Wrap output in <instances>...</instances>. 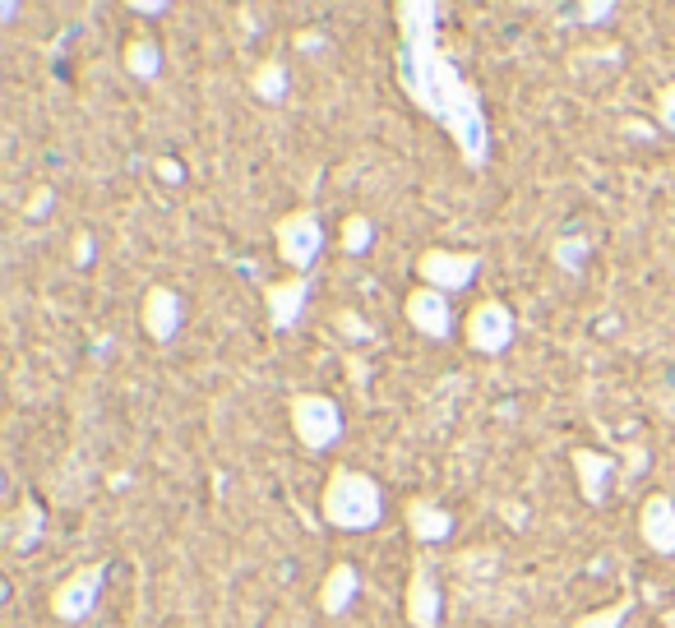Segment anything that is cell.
Listing matches in <instances>:
<instances>
[{"mask_svg":"<svg viewBox=\"0 0 675 628\" xmlns=\"http://www.w3.org/2000/svg\"><path fill=\"white\" fill-rule=\"evenodd\" d=\"M102 583H107V564L102 559L65 573V578L51 587V615H56L61 624H84L97 606V596H102Z\"/></svg>","mask_w":675,"mask_h":628,"instance_id":"52a82bcc","label":"cell"},{"mask_svg":"<svg viewBox=\"0 0 675 628\" xmlns=\"http://www.w3.org/2000/svg\"><path fill=\"white\" fill-rule=\"evenodd\" d=\"M288 421H292L297 443L310 453H324L343 439V407H338L329 393H297L288 407Z\"/></svg>","mask_w":675,"mask_h":628,"instance_id":"277c9868","label":"cell"},{"mask_svg":"<svg viewBox=\"0 0 675 628\" xmlns=\"http://www.w3.org/2000/svg\"><path fill=\"white\" fill-rule=\"evenodd\" d=\"M398 19V84L426 116L449 129L467 167H486L490 157V125L481 112L477 88L458 74V65L439 51V6L435 0H407L394 10Z\"/></svg>","mask_w":675,"mask_h":628,"instance_id":"6da1fadb","label":"cell"},{"mask_svg":"<svg viewBox=\"0 0 675 628\" xmlns=\"http://www.w3.org/2000/svg\"><path fill=\"white\" fill-rule=\"evenodd\" d=\"M481 269V254L477 250H449V245H426L417 254V282L422 286H435V292H467Z\"/></svg>","mask_w":675,"mask_h":628,"instance_id":"8992f818","label":"cell"},{"mask_svg":"<svg viewBox=\"0 0 675 628\" xmlns=\"http://www.w3.org/2000/svg\"><path fill=\"white\" fill-rule=\"evenodd\" d=\"M551 259H555V269H564V273H583V264L592 259V241L588 236H560V241L551 245Z\"/></svg>","mask_w":675,"mask_h":628,"instance_id":"d6986e66","label":"cell"},{"mask_svg":"<svg viewBox=\"0 0 675 628\" xmlns=\"http://www.w3.org/2000/svg\"><path fill=\"white\" fill-rule=\"evenodd\" d=\"M273 245H278V259L288 264L292 278H305L315 269V259L324 254V222L315 208H292L273 222Z\"/></svg>","mask_w":675,"mask_h":628,"instance_id":"3957f363","label":"cell"},{"mask_svg":"<svg viewBox=\"0 0 675 628\" xmlns=\"http://www.w3.org/2000/svg\"><path fill=\"white\" fill-rule=\"evenodd\" d=\"M129 10H135V14H167L163 0H129Z\"/></svg>","mask_w":675,"mask_h":628,"instance_id":"83f0119b","label":"cell"},{"mask_svg":"<svg viewBox=\"0 0 675 628\" xmlns=\"http://www.w3.org/2000/svg\"><path fill=\"white\" fill-rule=\"evenodd\" d=\"M463 337H467V347L481 352V356H505L513 347V337H518V320H513V310L505 301L486 296V301H477L472 310H467Z\"/></svg>","mask_w":675,"mask_h":628,"instance_id":"5b68a950","label":"cell"},{"mask_svg":"<svg viewBox=\"0 0 675 628\" xmlns=\"http://www.w3.org/2000/svg\"><path fill=\"white\" fill-rule=\"evenodd\" d=\"M310 278H282V282H264V305H269V324L278 333H288L305 320V310H310Z\"/></svg>","mask_w":675,"mask_h":628,"instance_id":"7c38bea8","label":"cell"},{"mask_svg":"<svg viewBox=\"0 0 675 628\" xmlns=\"http://www.w3.org/2000/svg\"><path fill=\"white\" fill-rule=\"evenodd\" d=\"M403 314H407L412 328H417L422 337H435V343L454 337V324H458L454 301L445 292H435V286H412L407 301H403Z\"/></svg>","mask_w":675,"mask_h":628,"instance_id":"9c48e42d","label":"cell"},{"mask_svg":"<svg viewBox=\"0 0 675 628\" xmlns=\"http://www.w3.org/2000/svg\"><path fill=\"white\" fill-rule=\"evenodd\" d=\"M121 61H125V70L135 74V78H158L163 74V46L153 42V38H129L125 46H121Z\"/></svg>","mask_w":675,"mask_h":628,"instance_id":"e0dca14e","label":"cell"},{"mask_svg":"<svg viewBox=\"0 0 675 628\" xmlns=\"http://www.w3.org/2000/svg\"><path fill=\"white\" fill-rule=\"evenodd\" d=\"M180 324H186V301H180L176 286H167V282L148 286L139 301V328L148 333V343H172Z\"/></svg>","mask_w":675,"mask_h":628,"instance_id":"30bf717a","label":"cell"},{"mask_svg":"<svg viewBox=\"0 0 675 628\" xmlns=\"http://www.w3.org/2000/svg\"><path fill=\"white\" fill-rule=\"evenodd\" d=\"M620 6H611V0H596V6H574V14L583 19V23H602V19H611Z\"/></svg>","mask_w":675,"mask_h":628,"instance_id":"cb8c5ba5","label":"cell"},{"mask_svg":"<svg viewBox=\"0 0 675 628\" xmlns=\"http://www.w3.org/2000/svg\"><path fill=\"white\" fill-rule=\"evenodd\" d=\"M356 592H361V573H356V564L338 559V564L324 573V583H320V610H324L329 619L347 615V610L356 606Z\"/></svg>","mask_w":675,"mask_h":628,"instance_id":"9a60e30c","label":"cell"},{"mask_svg":"<svg viewBox=\"0 0 675 628\" xmlns=\"http://www.w3.org/2000/svg\"><path fill=\"white\" fill-rule=\"evenodd\" d=\"M23 213H29V218H46L51 213V186H38L29 195V203H23Z\"/></svg>","mask_w":675,"mask_h":628,"instance_id":"d4e9b609","label":"cell"},{"mask_svg":"<svg viewBox=\"0 0 675 628\" xmlns=\"http://www.w3.org/2000/svg\"><path fill=\"white\" fill-rule=\"evenodd\" d=\"M288 88H292V70H288V61L264 56V61L250 70V93H255L259 102H269V107H278V102L288 97Z\"/></svg>","mask_w":675,"mask_h":628,"instance_id":"2e32d148","label":"cell"},{"mask_svg":"<svg viewBox=\"0 0 675 628\" xmlns=\"http://www.w3.org/2000/svg\"><path fill=\"white\" fill-rule=\"evenodd\" d=\"M333 328L343 333V337H352V343H371V337H375V328L361 320L356 310H338V314H333Z\"/></svg>","mask_w":675,"mask_h":628,"instance_id":"603a6c76","label":"cell"},{"mask_svg":"<svg viewBox=\"0 0 675 628\" xmlns=\"http://www.w3.org/2000/svg\"><path fill=\"white\" fill-rule=\"evenodd\" d=\"M634 610V600L630 596H615L611 606H596L592 615L574 619V628H625V615Z\"/></svg>","mask_w":675,"mask_h":628,"instance_id":"44dd1931","label":"cell"},{"mask_svg":"<svg viewBox=\"0 0 675 628\" xmlns=\"http://www.w3.org/2000/svg\"><path fill=\"white\" fill-rule=\"evenodd\" d=\"M403 615H407L412 628H439V615H445V596H439V578H435V559L430 555L412 559Z\"/></svg>","mask_w":675,"mask_h":628,"instance_id":"ba28073f","label":"cell"},{"mask_svg":"<svg viewBox=\"0 0 675 628\" xmlns=\"http://www.w3.org/2000/svg\"><path fill=\"white\" fill-rule=\"evenodd\" d=\"M666 628H675V610H666Z\"/></svg>","mask_w":675,"mask_h":628,"instance_id":"f1b7e54d","label":"cell"},{"mask_svg":"<svg viewBox=\"0 0 675 628\" xmlns=\"http://www.w3.org/2000/svg\"><path fill=\"white\" fill-rule=\"evenodd\" d=\"M569 462H574V481H579V494H583V504L592 509H602L611 500V485L620 477V467L611 453L602 449H574L569 453Z\"/></svg>","mask_w":675,"mask_h":628,"instance_id":"8fae6325","label":"cell"},{"mask_svg":"<svg viewBox=\"0 0 675 628\" xmlns=\"http://www.w3.org/2000/svg\"><path fill=\"white\" fill-rule=\"evenodd\" d=\"M89 259H93V236H80V241H74V264H89Z\"/></svg>","mask_w":675,"mask_h":628,"instance_id":"4316f807","label":"cell"},{"mask_svg":"<svg viewBox=\"0 0 675 628\" xmlns=\"http://www.w3.org/2000/svg\"><path fill=\"white\" fill-rule=\"evenodd\" d=\"M407 532L417 545H445L454 536V513L445 504L426 500V494H417V500H407Z\"/></svg>","mask_w":675,"mask_h":628,"instance_id":"5bb4252c","label":"cell"},{"mask_svg":"<svg viewBox=\"0 0 675 628\" xmlns=\"http://www.w3.org/2000/svg\"><path fill=\"white\" fill-rule=\"evenodd\" d=\"M638 536L653 555H675V500L666 490L647 494L638 504Z\"/></svg>","mask_w":675,"mask_h":628,"instance_id":"4fadbf2b","label":"cell"},{"mask_svg":"<svg viewBox=\"0 0 675 628\" xmlns=\"http://www.w3.org/2000/svg\"><path fill=\"white\" fill-rule=\"evenodd\" d=\"M320 513L333 532H371L384 522V490L356 467H333L320 490Z\"/></svg>","mask_w":675,"mask_h":628,"instance_id":"7a4b0ae2","label":"cell"},{"mask_svg":"<svg viewBox=\"0 0 675 628\" xmlns=\"http://www.w3.org/2000/svg\"><path fill=\"white\" fill-rule=\"evenodd\" d=\"M42 527H46L42 509H38V504H23V509L10 517V541H14V550H29V545L42 536Z\"/></svg>","mask_w":675,"mask_h":628,"instance_id":"ffe728a7","label":"cell"},{"mask_svg":"<svg viewBox=\"0 0 675 628\" xmlns=\"http://www.w3.org/2000/svg\"><path fill=\"white\" fill-rule=\"evenodd\" d=\"M375 241V222L366 213H347L343 227H338V245H343V254H366Z\"/></svg>","mask_w":675,"mask_h":628,"instance_id":"ac0fdd59","label":"cell"},{"mask_svg":"<svg viewBox=\"0 0 675 628\" xmlns=\"http://www.w3.org/2000/svg\"><path fill=\"white\" fill-rule=\"evenodd\" d=\"M653 116H657V129H662V135L675 139V78H666V84L653 93Z\"/></svg>","mask_w":675,"mask_h":628,"instance_id":"7402d4cb","label":"cell"},{"mask_svg":"<svg viewBox=\"0 0 675 628\" xmlns=\"http://www.w3.org/2000/svg\"><path fill=\"white\" fill-rule=\"evenodd\" d=\"M153 171H158V176L167 180V186H176V180L186 176V171H180V163H172V157H158V163H153Z\"/></svg>","mask_w":675,"mask_h":628,"instance_id":"484cf974","label":"cell"}]
</instances>
